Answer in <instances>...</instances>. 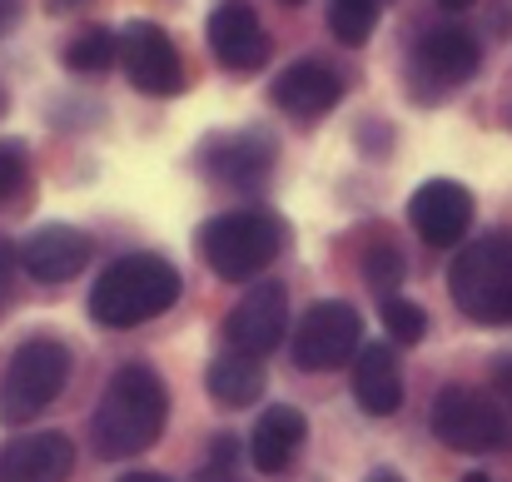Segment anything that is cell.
<instances>
[{
  "label": "cell",
  "instance_id": "24",
  "mask_svg": "<svg viewBox=\"0 0 512 482\" xmlns=\"http://www.w3.org/2000/svg\"><path fill=\"white\" fill-rule=\"evenodd\" d=\"M25 174H30V155H25V145H20V140H0V204L20 194Z\"/></svg>",
  "mask_w": 512,
  "mask_h": 482
},
{
  "label": "cell",
  "instance_id": "8",
  "mask_svg": "<svg viewBox=\"0 0 512 482\" xmlns=\"http://www.w3.org/2000/svg\"><path fill=\"white\" fill-rule=\"evenodd\" d=\"M433 433L453 453H493L503 448V418L498 403L473 388H443L433 403Z\"/></svg>",
  "mask_w": 512,
  "mask_h": 482
},
{
  "label": "cell",
  "instance_id": "11",
  "mask_svg": "<svg viewBox=\"0 0 512 482\" xmlns=\"http://www.w3.org/2000/svg\"><path fill=\"white\" fill-rule=\"evenodd\" d=\"M284 328H289V294H284V284H274V279H269V284H254V289L234 304V314L224 319L229 348L254 353V358L274 353L279 338H284Z\"/></svg>",
  "mask_w": 512,
  "mask_h": 482
},
{
  "label": "cell",
  "instance_id": "3",
  "mask_svg": "<svg viewBox=\"0 0 512 482\" xmlns=\"http://www.w3.org/2000/svg\"><path fill=\"white\" fill-rule=\"evenodd\" d=\"M284 244H289V229L269 209H234L199 229V254L224 284L259 279L284 254Z\"/></svg>",
  "mask_w": 512,
  "mask_h": 482
},
{
  "label": "cell",
  "instance_id": "29",
  "mask_svg": "<svg viewBox=\"0 0 512 482\" xmlns=\"http://www.w3.org/2000/svg\"><path fill=\"white\" fill-rule=\"evenodd\" d=\"M55 15H70V10H80V5H90V0H45Z\"/></svg>",
  "mask_w": 512,
  "mask_h": 482
},
{
  "label": "cell",
  "instance_id": "18",
  "mask_svg": "<svg viewBox=\"0 0 512 482\" xmlns=\"http://www.w3.org/2000/svg\"><path fill=\"white\" fill-rule=\"evenodd\" d=\"M304 433H309V428H304V413L289 408V403H274V408L254 423V438H249L254 468H259V473H284V468L299 458Z\"/></svg>",
  "mask_w": 512,
  "mask_h": 482
},
{
  "label": "cell",
  "instance_id": "1",
  "mask_svg": "<svg viewBox=\"0 0 512 482\" xmlns=\"http://www.w3.org/2000/svg\"><path fill=\"white\" fill-rule=\"evenodd\" d=\"M165 418H170L165 378L145 363H125L100 393V408H95V423H90L95 453L110 458V463L135 458L165 433Z\"/></svg>",
  "mask_w": 512,
  "mask_h": 482
},
{
  "label": "cell",
  "instance_id": "30",
  "mask_svg": "<svg viewBox=\"0 0 512 482\" xmlns=\"http://www.w3.org/2000/svg\"><path fill=\"white\" fill-rule=\"evenodd\" d=\"M120 482H170V478H160V473H130V478H120Z\"/></svg>",
  "mask_w": 512,
  "mask_h": 482
},
{
  "label": "cell",
  "instance_id": "34",
  "mask_svg": "<svg viewBox=\"0 0 512 482\" xmlns=\"http://www.w3.org/2000/svg\"><path fill=\"white\" fill-rule=\"evenodd\" d=\"M0 115H5V90H0Z\"/></svg>",
  "mask_w": 512,
  "mask_h": 482
},
{
  "label": "cell",
  "instance_id": "14",
  "mask_svg": "<svg viewBox=\"0 0 512 482\" xmlns=\"http://www.w3.org/2000/svg\"><path fill=\"white\" fill-rule=\"evenodd\" d=\"M209 45L219 55L224 70H259L269 60V35L259 25V15L244 0H219L209 15Z\"/></svg>",
  "mask_w": 512,
  "mask_h": 482
},
{
  "label": "cell",
  "instance_id": "4",
  "mask_svg": "<svg viewBox=\"0 0 512 482\" xmlns=\"http://www.w3.org/2000/svg\"><path fill=\"white\" fill-rule=\"evenodd\" d=\"M448 294L458 304V314L473 323H512V229L473 239L453 269H448Z\"/></svg>",
  "mask_w": 512,
  "mask_h": 482
},
{
  "label": "cell",
  "instance_id": "31",
  "mask_svg": "<svg viewBox=\"0 0 512 482\" xmlns=\"http://www.w3.org/2000/svg\"><path fill=\"white\" fill-rule=\"evenodd\" d=\"M363 482H398V473H388V468H378V473H368Z\"/></svg>",
  "mask_w": 512,
  "mask_h": 482
},
{
  "label": "cell",
  "instance_id": "17",
  "mask_svg": "<svg viewBox=\"0 0 512 482\" xmlns=\"http://www.w3.org/2000/svg\"><path fill=\"white\" fill-rule=\"evenodd\" d=\"M353 398L368 418H388L398 413L403 403V373H398V358L388 343H368L358 358H353Z\"/></svg>",
  "mask_w": 512,
  "mask_h": 482
},
{
  "label": "cell",
  "instance_id": "36",
  "mask_svg": "<svg viewBox=\"0 0 512 482\" xmlns=\"http://www.w3.org/2000/svg\"><path fill=\"white\" fill-rule=\"evenodd\" d=\"M378 5H383V0H378Z\"/></svg>",
  "mask_w": 512,
  "mask_h": 482
},
{
  "label": "cell",
  "instance_id": "28",
  "mask_svg": "<svg viewBox=\"0 0 512 482\" xmlns=\"http://www.w3.org/2000/svg\"><path fill=\"white\" fill-rule=\"evenodd\" d=\"M20 20V0H0V35Z\"/></svg>",
  "mask_w": 512,
  "mask_h": 482
},
{
  "label": "cell",
  "instance_id": "2",
  "mask_svg": "<svg viewBox=\"0 0 512 482\" xmlns=\"http://www.w3.org/2000/svg\"><path fill=\"white\" fill-rule=\"evenodd\" d=\"M179 269L160 254L115 259L90 289V319L100 328H140L179 304Z\"/></svg>",
  "mask_w": 512,
  "mask_h": 482
},
{
  "label": "cell",
  "instance_id": "13",
  "mask_svg": "<svg viewBox=\"0 0 512 482\" xmlns=\"http://www.w3.org/2000/svg\"><path fill=\"white\" fill-rule=\"evenodd\" d=\"M15 254H20V269H25L30 279H40V284H65V279H75V274L90 264V234L75 229V224H45V229H35Z\"/></svg>",
  "mask_w": 512,
  "mask_h": 482
},
{
  "label": "cell",
  "instance_id": "20",
  "mask_svg": "<svg viewBox=\"0 0 512 482\" xmlns=\"http://www.w3.org/2000/svg\"><path fill=\"white\" fill-rule=\"evenodd\" d=\"M115 60H120V35H110V30H100V25L80 30V35L65 45V65H70L75 75H100V70H110Z\"/></svg>",
  "mask_w": 512,
  "mask_h": 482
},
{
  "label": "cell",
  "instance_id": "35",
  "mask_svg": "<svg viewBox=\"0 0 512 482\" xmlns=\"http://www.w3.org/2000/svg\"><path fill=\"white\" fill-rule=\"evenodd\" d=\"M284 5H304V0H284Z\"/></svg>",
  "mask_w": 512,
  "mask_h": 482
},
{
  "label": "cell",
  "instance_id": "21",
  "mask_svg": "<svg viewBox=\"0 0 512 482\" xmlns=\"http://www.w3.org/2000/svg\"><path fill=\"white\" fill-rule=\"evenodd\" d=\"M329 25H334V35L343 45H363L378 25V0H334Z\"/></svg>",
  "mask_w": 512,
  "mask_h": 482
},
{
  "label": "cell",
  "instance_id": "27",
  "mask_svg": "<svg viewBox=\"0 0 512 482\" xmlns=\"http://www.w3.org/2000/svg\"><path fill=\"white\" fill-rule=\"evenodd\" d=\"M15 264H20L15 244H10V239H0V304L10 299V274H15Z\"/></svg>",
  "mask_w": 512,
  "mask_h": 482
},
{
  "label": "cell",
  "instance_id": "10",
  "mask_svg": "<svg viewBox=\"0 0 512 482\" xmlns=\"http://www.w3.org/2000/svg\"><path fill=\"white\" fill-rule=\"evenodd\" d=\"M408 219H413V229H418L423 244L453 249V244H463V234L473 224V194L463 184H453V179H428V184L413 189Z\"/></svg>",
  "mask_w": 512,
  "mask_h": 482
},
{
  "label": "cell",
  "instance_id": "7",
  "mask_svg": "<svg viewBox=\"0 0 512 482\" xmlns=\"http://www.w3.org/2000/svg\"><path fill=\"white\" fill-rule=\"evenodd\" d=\"M358 338H363L358 309H353V304H339V299H324V304H314V309L299 319V333H294V363H299L304 373L343 368L348 353L358 348Z\"/></svg>",
  "mask_w": 512,
  "mask_h": 482
},
{
  "label": "cell",
  "instance_id": "5",
  "mask_svg": "<svg viewBox=\"0 0 512 482\" xmlns=\"http://www.w3.org/2000/svg\"><path fill=\"white\" fill-rule=\"evenodd\" d=\"M70 383V348L60 338H25L0 378V423L20 428L30 418H40L60 388Z\"/></svg>",
  "mask_w": 512,
  "mask_h": 482
},
{
  "label": "cell",
  "instance_id": "23",
  "mask_svg": "<svg viewBox=\"0 0 512 482\" xmlns=\"http://www.w3.org/2000/svg\"><path fill=\"white\" fill-rule=\"evenodd\" d=\"M363 279H368V289H378L388 299V289L403 284V254L393 244H368L363 249Z\"/></svg>",
  "mask_w": 512,
  "mask_h": 482
},
{
  "label": "cell",
  "instance_id": "6",
  "mask_svg": "<svg viewBox=\"0 0 512 482\" xmlns=\"http://www.w3.org/2000/svg\"><path fill=\"white\" fill-rule=\"evenodd\" d=\"M120 65H125V75H130V85L140 95L170 100V95L184 90V60H179L174 40L155 20H130L120 30Z\"/></svg>",
  "mask_w": 512,
  "mask_h": 482
},
{
  "label": "cell",
  "instance_id": "15",
  "mask_svg": "<svg viewBox=\"0 0 512 482\" xmlns=\"http://www.w3.org/2000/svg\"><path fill=\"white\" fill-rule=\"evenodd\" d=\"M75 468V448L65 433H30L0 453V482H65Z\"/></svg>",
  "mask_w": 512,
  "mask_h": 482
},
{
  "label": "cell",
  "instance_id": "19",
  "mask_svg": "<svg viewBox=\"0 0 512 482\" xmlns=\"http://www.w3.org/2000/svg\"><path fill=\"white\" fill-rule=\"evenodd\" d=\"M204 383H209V398H214V403H224V408H249V403H259V393H264V368H259L254 353L229 348V353H219V358L209 363Z\"/></svg>",
  "mask_w": 512,
  "mask_h": 482
},
{
  "label": "cell",
  "instance_id": "26",
  "mask_svg": "<svg viewBox=\"0 0 512 482\" xmlns=\"http://www.w3.org/2000/svg\"><path fill=\"white\" fill-rule=\"evenodd\" d=\"M493 403H498V418H503V443H512V363H503L498 378H493Z\"/></svg>",
  "mask_w": 512,
  "mask_h": 482
},
{
  "label": "cell",
  "instance_id": "25",
  "mask_svg": "<svg viewBox=\"0 0 512 482\" xmlns=\"http://www.w3.org/2000/svg\"><path fill=\"white\" fill-rule=\"evenodd\" d=\"M199 482H239V443H234V438H219V443H214V453H209Z\"/></svg>",
  "mask_w": 512,
  "mask_h": 482
},
{
  "label": "cell",
  "instance_id": "9",
  "mask_svg": "<svg viewBox=\"0 0 512 482\" xmlns=\"http://www.w3.org/2000/svg\"><path fill=\"white\" fill-rule=\"evenodd\" d=\"M274 140L264 130H224L199 145V169L229 189H259L274 169Z\"/></svg>",
  "mask_w": 512,
  "mask_h": 482
},
{
  "label": "cell",
  "instance_id": "32",
  "mask_svg": "<svg viewBox=\"0 0 512 482\" xmlns=\"http://www.w3.org/2000/svg\"><path fill=\"white\" fill-rule=\"evenodd\" d=\"M438 5H443V10H468L473 0H438Z\"/></svg>",
  "mask_w": 512,
  "mask_h": 482
},
{
  "label": "cell",
  "instance_id": "12",
  "mask_svg": "<svg viewBox=\"0 0 512 482\" xmlns=\"http://www.w3.org/2000/svg\"><path fill=\"white\" fill-rule=\"evenodd\" d=\"M478 60H483V50H478L473 30H463V25H438L413 45V75L438 85V90H453V85L473 80Z\"/></svg>",
  "mask_w": 512,
  "mask_h": 482
},
{
  "label": "cell",
  "instance_id": "33",
  "mask_svg": "<svg viewBox=\"0 0 512 482\" xmlns=\"http://www.w3.org/2000/svg\"><path fill=\"white\" fill-rule=\"evenodd\" d=\"M463 482H493V478H483V473H473V478H463Z\"/></svg>",
  "mask_w": 512,
  "mask_h": 482
},
{
  "label": "cell",
  "instance_id": "22",
  "mask_svg": "<svg viewBox=\"0 0 512 482\" xmlns=\"http://www.w3.org/2000/svg\"><path fill=\"white\" fill-rule=\"evenodd\" d=\"M383 328H388V338L393 343H403V348H413V343H423V333H428V314L418 309V304H408V299H383Z\"/></svg>",
  "mask_w": 512,
  "mask_h": 482
},
{
  "label": "cell",
  "instance_id": "16",
  "mask_svg": "<svg viewBox=\"0 0 512 482\" xmlns=\"http://www.w3.org/2000/svg\"><path fill=\"white\" fill-rule=\"evenodd\" d=\"M339 100H343V80L329 65H319V60H299V65H289L274 80V105L284 115H294V120H319Z\"/></svg>",
  "mask_w": 512,
  "mask_h": 482
}]
</instances>
